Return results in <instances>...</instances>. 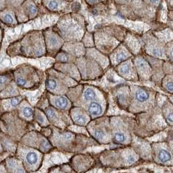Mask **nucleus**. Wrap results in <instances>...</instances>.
<instances>
[{"mask_svg":"<svg viewBox=\"0 0 173 173\" xmlns=\"http://www.w3.org/2000/svg\"><path fill=\"white\" fill-rule=\"evenodd\" d=\"M94 37V44L98 48H101L104 50L106 44V51L114 49L119 44L118 41L112 36H110L104 33H97L93 35Z\"/></svg>","mask_w":173,"mask_h":173,"instance_id":"obj_8","label":"nucleus"},{"mask_svg":"<svg viewBox=\"0 0 173 173\" xmlns=\"http://www.w3.org/2000/svg\"><path fill=\"white\" fill-rule=\"evenodd\" d=\"M0 172H7L5 168V165L4 160L0 162Z\"/></svg>","mask_w":173,"mask_h":173,"instance_id":"obj_39","label":"nucleus"},{"mask_svg":"<svg viewBox=\"0 0 173 173\" xmlns=\"http://www.w3.org/2000/svg\"><path fill=\"white\" fill-rule=\"evenodd\" d=\"M158 159L161 163H167L169 162H171L172 160V155L169 150L165 148H162L158 153Z\"/></svg>","mask_w":173,"mask_h":173,"instance_id":"obj_24","label":"nucleus"},{"mask_svg":"<svg viewBox=\"0 0 173 173\" xmlns=\"http://www.w3.org/2000/svg\"><path fill=\"white\" fill-rule=\"evenodd\" d=\"M117 72L121 75L122 77H123L128 80L132 81L134 79H135L138 74H134V67L132 66L130 62H126L124 63H121L117 65Z\"/></svg>","mask_w":173,"mask_h":173,"instance_id":"obj_15","label":"nucleus"},{"mask_svg":"<svg viewBox=\"0 0 173 173\" xmlns=\"http://www.w3.org/2000/svg\"><path fill=\"white\" fill-rule=\"evenodd\" d=\"M96 93L94 90L91 88H87L84 92V98L87 101H92L95 98Z\"/></svg>","mask_w":173,"mask_h":173,"instance_id":"obj_32","label":"nucleus"},{"mask_svg":"<svg viewBox=\"0 0 173 173\" xmlns=\"http://www.w3.org/2000/svg\"><path fill=\"white\" fill-rule=\"evenodd\" d=\"M20 95H21L20 88H18V86L13 81L7 88H5L3 90H2L0 92V99L1 98L16 97V96Z\"/></svg>","mask_w":173,"mask_h":173,"instance_id":"obj_19","label":"nucleus"},{"mask_svg":"<svg viewBox=\"0 0 173 173\" xmlns=\"http://www.w3.org/2000/svg\"><path fill=\"white\" fill-rule=\"evenodd\" d=\"M14 81L13 69L0 71V92Z\"/></svg>","mask_w":173,"mask_h":173,"instance_id":"obj_21","label":"nucleus"},{"mask_svg":"<svg viewBox=\"0 0 173 173\" xmlns=\"http://www.w3.org/2000/svg\"><path fill=\"white\" fill-rule=\"evenodd\" d=\"M58 86H59V83L56 79L49 77L45 80V88L49 92L53 93L57 92Z\"/></svg>","mask_w":173,"mask_h":173,"instance_id":"obj_26","label":"nucleus"},{"mask_svg":"<svg viewBox=\"0 0 173 173\" xmlns=\"http://www.w3.org/2000/svg\"><path fill=\"white\" fill-rule=\"evenodd\" d=\"M46 49V54L53 56L61 49L64 44V40L55 31L47 30L43 33Z\"/></svg>","mask_w":173,"mask_h":173,"instance_id":"obj_7","label":"nucleus"},{"mask_svg":"<svg viewBox=\"0 0 173 173\" xmlns=\"http://www.w3.org/2000/svg\"><path fill=\"white\" fill-rule=\"evenodd\" d=\"M19 142L36 148L43 154L49 152L53 148L49 139L40 132L36 130L27 131L21 137Z\"/></svg>","mask_w":173,"mask_h":173,"instance_id":"obj_6","label":"nucleus"},{"mask_svg":"<svg viewBox=\"0 0 173 173\" xmlns=\"http://www.w3.org/2000/svg\"><path fill=\"white\" fill-rule=\"evenodd\" d=\"M82 43L85 47H92L94 46V37L92 33L85 32L82 38Z\"/></svg>","mask_w":173,"mask_h":173,"instance_id":"obj_25","label":"nucleus"},{"mask_svg":"<svg viewBox=\"0 0 173 173\" xmlns=\"http://www.w3.org/2000/svg\"><path fill=\"white\" fill-rule=\"evenodd\" d=\"M136 98L139 102H144L146 101L150 97V94L145 89H139L136 92Z\"/></svg>","mask_w":173,"mask_h":173,"instance_id":"obj_28","label":"nucleus"},{"mask_svg":"<svg viewBox=\"0 0 173 173\" xmlns=\"http://www.w3.org/2000/svg\"><path fill=\"white\" fill-rule=\"evenodd\" d=\"M25 98L22 95L16 97L0 99V115L10 112L17 109L18 105Z\"/></svg>","mask_w":173,"mask_h":173,"instance_id":"obj_10","label":"nucleus"},{"mask_svg":"<svg viewBox=\"0 0 173 173\" xmlns=\"http://www.w3.org/2000/svg\"><path fill=\"white\" fill-rule=\"evenodd\" d=\"M22 162L27 172H36L42 165L44 154L36 148L30 147L18 142L14 154Z\"/></svg>","mask_w":173,"mask_h":173,"instance_id":"obj_5","label":"nucleus"},{"mask_svg":"<svg viewBox=\"0 0 173 173\" xmlns=\"http://www.w3.org/2000/svg\"><path fill=\"white\" fill-rule=\"evenodd\" d=\"M56 28V32L68 42H79L86 32L84 18L77 14H65L60 18Z\"/></svg>","mask_w":173,"mask_h":173,"instance_id":"obj_2","label":"nucleus"},{"mask_svg":"<svg viewBox=\"0 0 173 173\" xmlns=\"http://www.w3.org/2000/svg\"><path fill=\"white\" fill-rule=\"evenodd\" d=\"M0 122L2 131L18 142L27 132L29 128V122L18 116L16 110L0 115Z\"/></svg>","mask_w":173,"mask_h":173,"instance_id":"obj_4","label":"nucleus"},{"mask_svg":"<svg viewBox=\"0 0 173 173\" xmlns=\"http://www.w3.org/2000/svg\"><path fill=\"white\" fill-rule=\"evenodd\" d=\"M7 172L23 173L27 172L21 161L14 154H10L4 160Z\"/></svg>","mask_w":173,"mask_h":173,"instance_id":"obj_11","label":"nucleus"},{"mask_svg":"<svg viewBox=\"0 0 173 173\" xmlns=\"http://www.w3.org/2000/svg\"><path fill=\"white\" fill-rule=\"evenodd\" d=\"M168 79H169V77H168ZM162 85L165 90H167L170 93H172V79L171 75L170 77V79H168V82L167 81L163 80L162 82Z\"/></svg>","mask_w":173,"mask_h":173,"instance_id":"obj_35","label":"nucleus"},{"mask_svg":"<svg viewBox=\"0 0 173 173\" xmlns=\"http://www.w3.org/2000/svg\"><path fill=\"white\" fill-rule=\"evenodd\" d=\"M104 1V0H86V3H87L88 5H97L98 3H100V2H102Z\"/></svg>","mask_w":173,"mask_h":173,"instance_id":"obj_38","label":"nucleus"},{"mask_svg":"<svg viewBox=\"0 0 173 173\" xmlns=\"http://www.w3.org/2000/svg\"><path fill=\"white\" fill-rule=\"evenodd\" d=\"M2 40H3V32L0 28V43H1Z\"/></svg>","mask_w":173,"mask_h":173,"instance_id":"obj_41","label":"nucleus"},{"mask_svg":"<svg viewBox=\"0 0 173 173\" xmlns=\"http://www.w3.org/2000/svg\"><path fill=\"white\" fill-rule=\"evenodd\" d=\"M93 134V137H95V138L98 141H103L106 138V134L102 128L94 130Z\"/></svg>","mask_w":173,"mask_h":173,"instance_id":"obj_30","label":"nucleus"},{"mask_svg":"<svg viewBox=\"0 0 173 173\" xmlns=\"http://www.w3.org/2000/svg\"><path fill=\"white\" fill-rule=\"evenodd\" d=\"M162 49L160 41L158 40V38L155 37H153L152 38H148V42H146V50L150 53V55L157 57L162 56L163 54V50Z\"/></svg>","mask_w":173,"mask_h":173,"instance_id":"obj_16","label":"nucleus"},{"mask_svg":"<svg viewBox=\"0 0 173 173\" xmlns=\"http://www.w3.org/2000/svg\"><path fill=\"white\" fill-rule=\"evenodd\" d=\"M3 152H4V150H3V147H2L1 141H0V153H3Z\"/></svg>","mask_w":173,"mask_h":173,"instance_id":"obj_42","label":"nucleus"},{"mask_svg":"<svg viewBox=\"0 0 173 173\" xmlns=\"http://www.w3.org/2000/svg\"><path fill=\"white\" fill-rule=\"evenodd\" d=\"M143 1L148 4H150V5L154 7H158L161 3V0H143Z\"/></svg>","mask_w":173,"mask_h":173,"instance_id":"obj_36","label":"nucleus"},{"mask_svg":"<svg viewBox=\"0 0 173 173\" xmlns=\"http://www.w3.org/2000/svg\"><path fill=\"white\" fill-rule=\"evenodd\" d=\"M111 54V62L113 66H117L132 56V54L123 44L119 45Z\"/></svg>","mask_w":173,"mask_h":173,"instance_id":"obj_12","label":"nucleus"},{"mask_svg":"<svg viewBox=\"0 0 173 173\" xmlns=\"http://www.w3.org/2000/svg\"><path fill=\"white\" fill-rule=\"evenodd\" d=\"M1 131H2V130H1V126H0V132H1Z\"/></svg>","mask_w":173,"mask_h":173,"instance_id":"obj_44","label":"nucleus"},{"mask_svg":"<svg viewBox=\"0 0 173 173\" xmlns=\"http://www.w3.org/2000/svg\"><path fill=\"white\" fill-rule=\"evenodd\" d=\"M102 112V106L97 102H93L89 105L88 112L92 116H97L101 114Z\"/></svg>","mask_w":173,"mask_h":173,"instance_id":"obj_27","label":"nucleus"},{"mask_svg":"<svg viewBox=\"0 0 173 173\" xmlns=\"http://www.w3.org/2000/svg\"><path fill=\"white\" fill-rule=\"evenodd\" d=\"M135 66L136 72L139 75H143V77L148 79L150 76L151 69L149 65L145 61V60L141 57H139L136 59Z\"/></svg>","mask_w":173,"mask_h":173,"instance_id":"obj_17","label":"nucleus"},{"mask_svg":"<svg viewBox=\"0 0 173 173\" xmlns=\"http://www.w3.org/2000/svg\"><path fill=\"white\" fill-rule=\"evenodd\" d=\"M10 57L21 56L36 59L46 54V49L43 33L33 31L23 38L20 42L12 43L7 50Z\"/></svg>","mask_w":173,"mask_h":173,"instance_id":"obj_1","label":"nucleus"},{"mask_svg":"<svg viewBox=\"0 0 173 173\" xmlns=\"http://www.w3.org/2000/svg\"><path fill=\"white\" fill-rule=\"evenodd\" d=\"M34 109L28 100L25 97L19 104L16 109L18 116L26 122L31 123L33 121V116H34Z\"/></svg>","mask_w":173,"mask_h":173,"instance_id":"obj_9","label":"nucleus"},{"mask_svg":"<svg viewBox=\"0 0 173 173\" xmlns=\"http://www.w3.org/2000/svg\"><path fill=\"white\" fill-rule=\"evenodd\" d=\"M49 102L55 108L60 110H66L69 107V100L64 96L55 95L49 97Z\"/></svg>","mask_w":173,"mask_h":173,"instance_id":"obj_22","label":"nucleus"},{"mask_svg":"<svg viewBox=\"0 0 173 173\" xmlns=\"http://www.w3.org/2000/svg\"><path fill=\"white\" fill-rule=\"evenodd\" d=\"M33 121H35L42 128V127H47L49 125V122L45 114L44 110H41L38 107H35Z\"/></svg>","mask_w":173,"mask_h":173,"instance_id":"obj_20","label":"nucleus"},{"mask_svg":"<svg viewBox=\"0 0 173 173\" xmlns=\"http://www.w3.org/2000/svg\"><path fill=\"white\" fill-rule=\"evenodd\" d=\"M72 118L76 124L79 125H85L89 122L88 115L85 112L81 111L80 112H75L72 115Z\"/></svg>","mask_w":173,"mask_h":173,"instance_id":"obj_23","label":"nucleus"},{"mask_svg":"<svg viewBox=\"0 0 173 173\" xmlns=\"http://www.w3.org/2000/svg\"><path fill=\"white\" fill-rule=\"evenodd\" d=\"M27 10L28 12V15L31 18H35V16L37 15L38 9L33 2H29V3H28Z\"/></svg>","mask_w":173,"mask_h":173,"instance_id":"obj_31","label":"nucleus"},{"mask_svg":"<svg viewBox=\"0 0 173 173\" xmlns=\"http://www.w3.org/2000/svg\"><path fill=\"white\" fill-rule=\"evenodd\" d=\"M57 61L61 62H69L73 61V56L66 52H59L56 55Z\"/></svg>","mask_w":173,"mask_h":173,"instance_id":"obj_29","label":"nucleus"},{"mask_svg":"<svg viewBox=\"0 0 173 173\" xmlns=\"http://www.w3.org/2000/svg\"><path fill=\"white\" fill-rule=\"evenodd\" d=\"M48 10L53 12H59L64 10L69 2L64 0H43Z\"/></svg>","mask_w":173,"mask_h":173,"instance_id":"obj_18","label":"nucleus"},{"mask_svg":"<svg viewBox=\"0 0 173 173\" xmlns=\"http://www.w3.org/2000/svg\"><path fill=\"white\" fill-rule=\"evenodd\" d=\"M0 48H1V43H0Z\"/></svg>","mask_w":173,"mask_h":173,"instance_id":"obj_45","label":"nucleus"},{"mask_svg":"<svg viewBox=\"0 0 173 173\" xmlns=\"http://www.w3.org/2000/svg\"><path fill=\"white\" fill-rule=\"evenodd\" d=\"M11 154H9L8 152H3V153H0V162H2V161L4 160L5 158L8 156L9 155H10Z\"/></svg>","mask_w":173,"mask_h":173,"instance_id":"obj_40","label":"nucleus"},{"mask_svg":"<svg viewBox=\"0 0 173 173\" xmlns=\"http://www.w3.org/2000/svg\"><path fill=\"white\" fill-rule=\"evenodd\" d=\"M115 4L118 5H124L130 3L132 0H114Z\"/></svg>","mask_w":173,"mask_h":173,"instance_id":"obj_37","label":"nucleus"},{"mask_svg":"<svg viewBox=\"0 0 173 173\" xmlns=\"http://www.w3.org/2000/svg\"><path fill=\"white\" fill-rule=\"evenodd\" d=\"M126 136L122 132H115L114 136V141L116 143L121 144L126 141Z\"/></svg>","mask_w":173,"mask_h":173,"instance_id":"obj_34","label":"nucleus"},{"mask_svg":"<svg viewBox=\"0 0 173 173\" xmlns=\"http://www.w3.org/2000/svg\"><path fill=\"white\" fill-rule=\"evenodd\" d=\"M64 1H67V2H71V1H73L74 0H64Z\"/></svg>","mask_w":173,"mask_h":173,"instance_id":"obj_43","label":"nucleus"},{"mask_svg":"<svg viewBox=\"0 0 173 173\" xmlns=\"http://www.w3.org/2000/svg\"><path fill=\"white\" fill-rule=\"evenodd\" d=\"M2 20H3L5 23L10 25H14V24H16V21L15 20V19H14V18L13 17V16L10 13H7L5 14H4L3 17H2Z\"/></svg>","mask_w":173,"mask_h":173,"instance_id":"obj_33","label":"nucleus"},{"mask_svg":"<svg viewBox=\"0 0 173 173\" xmlns=\"http://www.w3.org/2000/svg\"><path fill=\"white\" fill-rule=\"evenodd\" d=\"M65 52L68 53L73 57H81L86 52L85 47L83 43L78 42H68L65 43L62 46Z\"/></svg>","mask_w":173,"mask_h":173,"instance_id":"obj_14","label":"nucleus"},{"mask_svg":"<svg viewBox=\"0 0 173 173\" xmlns=\"http://www.w3.org/2000/svg\"><path fill=\"white\" fill-rule=\"evenodd\" d=\"M0 141L4 152H8L11 154H14L18 146V141L14 140L10 136L4 132H0Z\"/></svg>","mask_w":173,"mask_h":173,"instance_id":"obj_13","label":"nucleus"},{"mask_svg":"<svg viewBox=\"0 0 173 173\" xmlns=\"http://www.w3.org/2000/svg\"><path fill=\"white\" fill-rule=\"evenodd\" d=\"M14 82L21 90L37 88L42 81V73L29 64H21L13 69Z\"/></svg>","mask_w":173,"mask_h":173,"instance_id":"obj_3","label":"nucleus"}]
</instances>
